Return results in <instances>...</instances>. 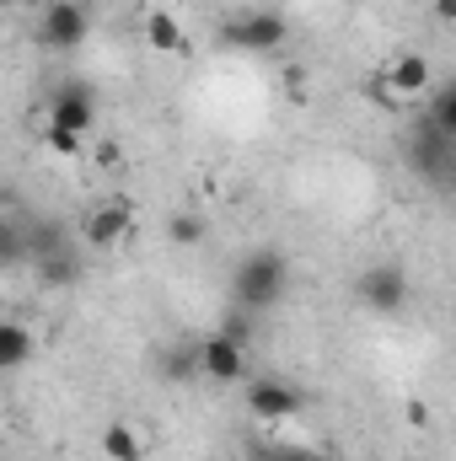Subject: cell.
<instances>
[{
	"label": "cell",
	"instance_id": "cell-1",
	"mask_svg": "<svg viewBox=\"0 0 456 461\" xmlns=\"http://www.w3.org/2000/svg\"><path fill=\"white\" fill-rule=\"evenodd\" d=\"M285 285H290V263H285L274 247H258V252H247V258L236 263V274H231V301H236V312L263 317V312H274V306L285 301Z\"/></svg>",
	"mask_w": 456,
	"mask_h": 461
},
{
	"label": "cell",
	"instance_id": "cell-2",
	"mask_svg": "<svg viewBox=\"0 0 456 461\" xmlns=\"http://www.w3.org/2000/svg\"><path fill=\"white\" fill-rule=\"evenodd\" d=\"M221 43L236 49V54H279L285 43H290V22L279 16V11H242V16H231L226 27H221Z\"/></svg>",
	"mask_w": 456,
	"mask_h": 461
},
{
	"label": "cell",
	"instance_id": "cell-3",
	"mask_svg": "<svg viewBox=\"0 0 456 461\" xmlns=\"http://www.w3.org/2000/svg\"><path fill=\"white\" fill-rule=\"evenodd\" d=\"M354 295H360V306L365 312H376V317H397L403 306H408V268L403 263H370L360 279H354Z\"/></svg>",
	"mask_w": 456,
	"mask_h": 461
},
{
	"label": "cell",
	"instance_id": "cell-4",
	"mask_svg": "<svg viewBox=\"0 0 456 461\" xmlns=\"http://www.w3.org/2000/svg\"><path fill=\"white\" fill-rule=\"evenodd\" d=\"M87 32H92V16H87L81 0H54V5H43V16H38V43H43L49 54H76V49L87 43Z\"/></svg>",
	"mask_w": 456,
	"mask_h": 461
},
{
	"label": "cell",
	"instance_id": "cell-5",
	"mask_svg": "<svg viewBox=\"0 0 456 461\" xmlns=\"http://www.w3.org/2000/svg\"><path fill=\"white\" fill-rule=\"evenodd\" d=\"M43 118L87 140L92 123H97V97H92V86H87V81H65V86H54L49 103H43Z\"/></svg>",
	"mask_w": 456,
	"mask_h": 461
},
{
	"label": "cell",
	"instance_id": "cell-6",
	"mask_svg": "<svg viewBox=\"0 0 456 461\" xmlns=\"http://www.w3.org/2000/svg\"><path fill=\"white\" fill-rule=\"evenodd\" d=\"M408 161H414V172H424L430 183H446V172H451L456 161V140L451 134H441L430 118L408 134Z\"/></svg>",
	"mask_w": 456,
	"mask_h": 461
},
{
	"label": "cell",
	"instance_id": "cell-7",
	"mask_svg": "<svg viewBox=\"0 0 456 461\" xmlns=\"http://www.w3.org/2000/svg\"><path fill=\"white\" fill-rule=\"evenodd\" d=\"M247 413H252L258 424H285V419L301 413V392H296L290 381H279V375H258V381L247 386Z\"/></svg>",
	"mask_w": 456,
	"mask_h": 461
},
{
	"label": "cell",
	"instance_id": "cell-8",
	"mask_svg": "<svg viewBox=\"0 0 456 461\" xmlns=\"http://www.w3.org/2000/svg\"><path fill=\"white\" fill-rule=\"evenodd\" d=\"M381 86H387V97H430V92H435L430 59H424L419 49L392 54V59H387V70H381Z\"/></svg>",
	"mask_w": 456,
	"mask_h": 461
},
{
	"label": "cell",
	"instance_id": "cell-9",
	"mask_svg": "<svg viewBox=\"0 0 456 461\" xmlns=\"http://www.w3.org/2000/svg\"><path fill=\"white\" fill-rule=\"evenodd\" d=\"M81 236H87V247H97V252L123 247V241L134 236V210H129V204H92L87 221H81Z\"/></svg>",
	"mask_w": 456,
	"mask_h": 461
},
{
	"label": "cell",
	"instance_id": "cell-10",
	"mask_svg": "<svg viewBox=\"0 0 456 461\" xmlns=\"http://www.w3.org/2000/svg\"><path fill=\"white\" fill-rule=\"evenodd\" d=\"M199 370H205L210 381H242V375H247V344L231 339L226 328L210 333V339L199 344Z\"/></svg>",
	"mask_w": 456,
	"mask_h": 461
},
{
	"label": "cell",
	"instance_id": "cell-11",
	"mask_svg": "<svg viewBox=\"0 0 456 461\" xmlns=\"http://www.w3.org/2000/svg\"><path fill=\"white\" fill-rule=\"evenodd\" d=\"M145 49L150 54H183L188 38H183V22L172 11H145Z\"/></svg>",
	"mask_w": 456,
	"mask_h": 461
},
{
	"label": "cell",
	"instance_id": "cell-12",
	"mask_svg": "<svg viewBox=\"0 0 456 461\" xmlns=\"http://www.w3.org/2000/svg\"><path fill=\"white\" fill-rule=\"evenodd\" d=\"M97 446H103V456L108 461H140L145 456V435H140L129 419H114V424L97 435Z\"/></svg>",
	"mask_w": 456,
	"mask_h": 461
},
{
	"label": "cell",
	"instance_id": "cell-13",
	"mask_svg": "<svg viewBox=\"0 0 456 461\" xmlns=\"http://www.w3.org/2000/svg\"><path fill=\"white\" fill-rule=\"evenodd\" d=\"M27 359H32V333H27L16 317H5V322H0V365H5V370H22Z\"/></svg>",
	"mask_w": 456,
	"mask_h": 461
},
{
	"label": "cell",
	"instance_id": "cell-14",
	"mask_svg": "<svg viewBox=\"0 0 456 461\" xmlns=\"http://www.w3.org/2000/svg\"><path fill=\"white\" fill-rule=\"evenodd\" d=\"M38 279H43L49 290H65V285H76V252H70V247H59V252H43V258H38Z\"/></svg>",
	"mask_w": 456,
	"mask_h": 461
},
{
	"label": "cell",
	"instance_id": "cell-15",
	"mask_svg": "<svg viewBox=\"0 0 456 461\" xmlns=\"http://www.w3.org/2000/svg\"><path fill=\"white\" fill-rule=\"evenodd\" d=\"M430 123H435L441 134H451V140H456V81H446V86H435V92H430Z\"/></svg>",
	"mask_w": 456,
	"mask_h": 461
},
{
	"label": "cell",
	"instance_id": "cell-16",
	"mask_svg": "<svg viewBox=\"0 0 456 461\" xmlns=\"http://www.w3.org/2000/svg\"><path fill=\"white\" fill-rule=\"evenodd\" d=\"M252 461H328L317 446H252Z\"/></svg>",
	"mask_w": 456,
	"mask_h": 461
},
{
	"label": "cell",
	"instance_id": "cell-17",
	"mask_svg": "<svg viewBox=\"0 0 456 461\" xmlns=\"http://www.w3.org/2000/svg\"><path fill=\"white\" fill-rule=\"evenodd\" d=\"M161 370H167V375H178V381H183V375H205V370H199V344L172 348V354L161 359Z\"/></svg>",
	"mask_w": 456,
	"mask_h": 461
},
{
	"label": "cell",
	"instance_id": "cell-18",
	"mask_svg": "<svg viewBox=\"0 0 456 461\" xmlns=\"http://www.w3.org/2000/svg\"><path fill=\"white\" fill-rule=\"evenodd\" d=\"M43 145H49V150H54V156H81V145H87V140H81V134H70V129H59V123H49V118H43Z\"/></svg>",
	"mask_w": 456,
	"mask_h": 461
},
{
	"label": "cell",
	"instance_id": "cell-19",
	"mask_svg": "<svg viewBox=\"0 0 456 461\" xmlns=\"http://www.w3.org/2000/svg\"><path fill=\"white\" fill-rule=\"evenodd\" d=\"M167 236H172L178 247H199L205 226H199V215H172V221H167Z\"/></svg>",
	"mask_w": 456,
	"mask_h": 461
},
{
	"label": "cell",
	"instance_id": "cell-20",
	"mask_svg": "<svg viewBox=\"0 0 456 461\" xmlns=\"http://www.w3.org/2000/svg\"><path fill=\"white\" fill-rule=\"evenodd\" d=\"M430 11H435L446 27H456V0H430Z\"/></svg>",
	"mask_w": 456,
	"mask_h": 461
}]
</instances>
